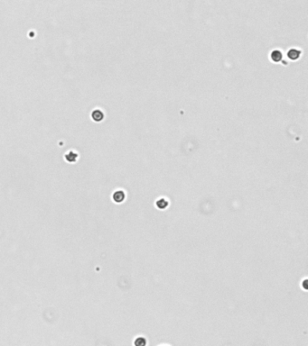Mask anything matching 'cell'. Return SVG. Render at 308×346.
<instances>
[{
    "mask_svg": "<svg viewBox=\"0 0 308 346\" xmlns=\"http://www.w3.org/2000/svg\"><path fill=\"white\" fill-rule=\"evenodd\" d=\"M270 57H271V59H272L273 61H275V62H278V61H280V60L282 59L283 54L282 52H281L280 51H278V50H275V51H273L272 52H271Z\"/></svg>",
    "mask_w": 308,
    "mask_h": 346,
    "instance_id": "cell-3",
    "label": "cell"
},
{
    "mask_svg": "<svg viewBox=\"0 0 308 346\" xmlns=\"http://www.w3.org/2000/svg\"><path fill=\"white\" fill-rule=\"evenodd\" d=\"M286 55L290 59H297L301 55V51L297 49H290L287 51Z\"/></svg>",
    "mask_w": 308,
    "mask_h": 346,
    "instance_id": "cell-2",
    "label": "cell"
},
{
    "mask_svg": "<svg viewBox=\"0 0 308 346\" xmlns=\"http://www.w3.org/2000/svg\"><path fill=\"white\" fill-rule=\"evenodd\" d=\"M146 344V341L145 338L139 337L137 338L135 342V345L136 346H145Z\"/></svg>",
    "mask_w": 308,
    "mask_h": 346,
    "instance_id": "cell-7",
    "label": "cell"
},
{
    "mask_svg": "<svg viewBox=\"0 0 308 346\" xmlns=\"http://www.w3.org/2000/svg\"><path fill=\"white\" fill-rule=\"evenodd\" d=\"M91 117L96 122H100L104 118V114H103V112L101 110L95 109L92 112V114H91Z\"/></svg>",
    "mask_w": 308,
    "mask_h": 346,
    "instance_id": "cell-1",
    "label": "cell"
},
{
    "mask_svg": "<svg viewBox=\"0 0 308 346\" xmlns=\"http://www.w3.org/2000/svg\"><path fill=\"white\" fill-rule=\"evenodd\" d=\"M113 199H114L115 202L117 203L122 202L125 199V193L123 191H121V190L116 191L114 193V195H113Z\"/></svg>",
    "mask_w": 308,
    "mask_h": 346,
    "instance_id": "cell-4",
    "label": "cell"
},
{
    "mask_svg": "<svg viewBox=\"0 0 308 346\" xmlns=\"http://www.w3.org/2000/svg\"><path fill=\"white\" fill-rule=\"evenodd\" d=\"M77 156L78 155L75 153V152H70L67 155H65V158H66V160H69V161H73V160H75L76 159H77Z\"/></svg>",
    "mask_w": 308,
    "mask_h": 346,
    "instance_id": "cell-6",
    "label": "cell"
},
{
    "mask_svg": "<svg viewBox=\"0 0 308 346\" xmlns=\"http://www.w3.org/2000/svg\"><path fill=\"white\" fill-rule=\"evenodd\" d=\"M155 206L159 208V209H164L167 207L168 206V202L167 200H165L164 198H161V199H158L156 203H155Z\"/></svg>",
    "mask_w": 308,
    "mask_h": 346,
    "instance_id": "cell-5",
    "label": "cell"
}]
</instances>
